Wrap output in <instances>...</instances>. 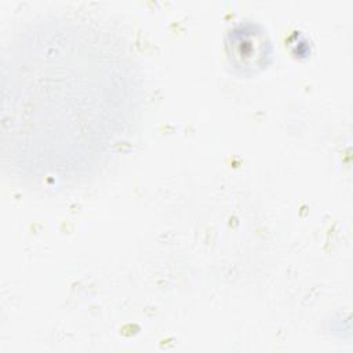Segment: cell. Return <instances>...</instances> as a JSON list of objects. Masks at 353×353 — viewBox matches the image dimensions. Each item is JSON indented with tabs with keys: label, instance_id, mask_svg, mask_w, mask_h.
<instances>
[{
	"label": "cell",
	"instance_id": "6da1fadb",
	"mask_svg": "<svg viewBox=\"0 0 353 353\" xmlns=\"http://www.w3.org/2000/svg\"><path fill=\"white\" fill-rule=\"evenodd\" d=\"M272 54L269 34L259 23L239 22L226 34V55L239 74H256L270 63Z\"/></svg>",
	"mask_w": 353,
	"mask_h": 353
}]
</instances>
